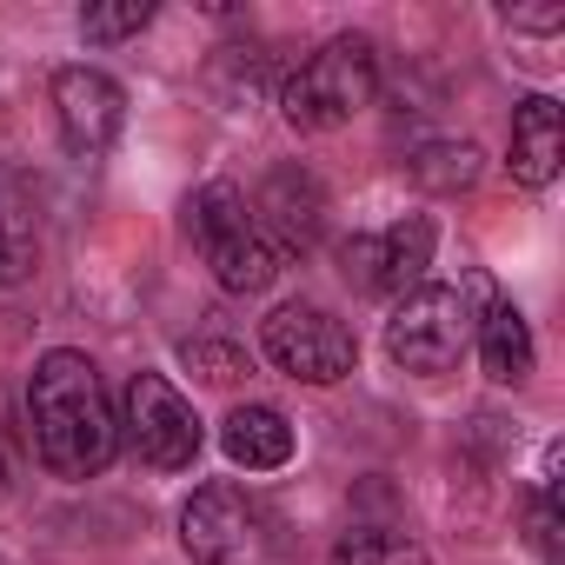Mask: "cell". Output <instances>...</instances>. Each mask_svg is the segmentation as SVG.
<instances>
[{"mask_svg":"<svg viewBox=\"0 0 565 565\" xmlns=\"http://www.w3.org/2000/svg\"><path fill=\"white\" fill-rule=\"evenodd\" d=\"M28 433L34 452L54 479H94L114 446H120V419L107 406V386L94 373L87 353H47L28 380Z\"/></svg>","mask_w":565,"mask_h":565,"instance_id":"6da1fadb","label":"cell"},{"mask_svg":"<svg viewBox=\"0 0 565 565\" xmlns=\"http://www.w3.org/2000/svg\"><path fill=\"white\" fill-rule=\"evenodd\" d=\"M373 94H380L373 41L340 34V41H327L320 54H307L287 74V87H279V114H287V127H300V134H333L360 107H373Z\"/></svg>","mask_w":565,"mask_h":565,"instance_id":"7a4b0ae2","label":"cell"},{"mask_svg":"<svg viewBox=\"0 0 565 565\" xmlns=\"http://www.w3.org/2000/svg\"><path fill=\"white\" fill-rule=\"evenodd\" d=\"M186 233H193L200 259L213 266V279H220L226 294H266V287H273L279 259H273V246L259 239L253 206H246L239 186H226V180L200 186V193L186 200Z\"/></svg>","mask_w":565,"mask_h":565,"instance_id":"3957f363","label":"cell"},{"mask_svg":"<svg viewBox=\"0 0 565 565\" xmlns=\"http://www.w3.org/2000/svg\"><path fill=\"white\" fill-rule=\"evenodd\" d=\"M259 347H266V360L287 373V380H307V386H333V380H347V373L360 366L353 327L333 320L327 307H300V300L279 307V313L266 320Z\"/></svg>","mask_w":565,"mask_h":565,"instance_id":"277c9868","label":"cell"},{"mask_svg":"<svg viewBox=\"0 0 565 565\" xmlns=\"http://www.w3.org/2000/svg\"><path fill=\"white\" fill-rule=\"evenodd\" d=\"M466 340H472V300H466V287H419L386 320V353L406 373H446L466 353Z\"/></svg>","mask_w":565,"mask_h":565,"instance_id":"5b68a950","label":"cell"},{"mask_svg":"<svg viewBox=\"0 0 565 565\" xmlns=\"http://www.w3.org/2000/svg\"><path fill=\"white\" fill-rule=\"evenodd\" d=\"M127 439L147 466L180 472L200 459V419L193 406L167 386V373H134L127 380Z\"/></svg>","mask_w":565,"mask_h":565,"instance_id":"8992f818","label":"cell"},{"mask_svg":"<svg viewBox=\"0 0 565 565\" xmlns=\"http://www.w3.org/2000/svg\"><path fill=\"white\" fill-rule=\"evenodd\" d=\"M246 206H253V226H259V239L273 246V259H294V253H313V246H320L327 193H320V180H313L307 167H273Z\"/></svg>","mask_w":565,"mask_h":565,"instance_id":"52a82bcc","label":"cell"},{"mask_svg":"<svg viewBox=\"0 0 565 565\" xmlns=\"http://www.w3.org/2000/svg\"><path fill=\"white\" fill-rule=\"evenodd\" d=\"M340 259H347L353 287L406 300V294H419V279L433 266V220H399L386 233H360V239L340 246Z\"/></svg>","mask_w":565,"mask_h":565,"instance_id":"ba28073f","label":"cell"},{"mask_svg":"<svg viewBox=\"0 0 565 565\" xmlns=\"http://www.w3.org/2000/svg\"><path fill=\"white\" fill-rule=\"evenodd\" d=\"M54 120H61V140L67 153L94 160L120 140V120H127V94L100 74V67H61L54 74Z\"/></svg>","mask_w":565,"mask_h":565,"instance_id":"9c48e42d","label":"cell"},{"mask_svg":"<svg viewBox=\"0 0 565 565\" xmlns=\"http://www.w3.org/2000/svg\"><path fill=\"white\" fill-rule=\"evenodd\" d=\"M246 525H253V512H246L239 486H226V479L200 486V492L180 505V545H186V558H200V565H226V558L246 545Z\"/></svg>","mask_w":565,"mask_h":565,"instance_id":"30bf717a","label":"cell"},{"mask_svg":"<svg viewBox=\"0 0 565 565\" xmlns=\"http://www.w3.org/2000/svg\"><path fill=\"white\" fill-rule=\"evenodd\" d=\"M565 160V120L552 94H532L512 107V180L519 186H552Z\"/></svg>","mask_w":565,"mask_h":565,"instance_id":"8fae6325","label":"cell"},{"mask_svg":"<svg viewBox=\"0 0 565 565\" xmlns=\"http://www.w3.org/2000/svg\"><path fill=\"white\" fill-rule=\"evenodd\" d=\"M220 446L233 466L246 472H273V466H287L294 459V426L279 406H233L226 426H220Z\"/></svg>","mask_w":565,"mask_h":565,"instance_id":"7c38bea8","label":"cell"},{"mask_svg":"<svg viewBox=\"0 0 565 565\" xmlns=\"http://www.w3.org/2000/svg\"><path fill=\"white\" fill-rule=\"evenodd\" d=\"M479 366H486V380H499V386L532 380V327H525L519 307L499 300V307L479 320Z\"/></svg>","mask_w":565,"mask_h":565,"instance_id":"4fadbf2b","label":"cell"},{"mask_svg":"<svg viewBox=\"0 0 565 565\" xmlns=\"http://www.w3.org/2000/svg\"><path fill=\"white\" fill-rule=\"evenodd\" d=\"M413 180L433 186V193H466L479 180V147L472 140H433L413 153Z\"/></svg>","mask_w":565,"mask_h":565,"instance_id":"5bb4252c","label":"cell"},{"mask_svg":"<svg viewBox=\"0 0 565 565\" xmlns=\"http://www.w3.org/2000/svg\"><path fill=\"white\" fill-rule=\"evenodd\" d=\"M333 565H426V552H419L406 532H386V525H353V532L333 545Z\"/></svg>","mask_w":565,"mask_h":565,"instance_id":"9a60e30c","label":"cell"},{"mask_svg":"<svg viewBox=\"0 0 565 565\" xmlns=\"http://www.w3.org/2000/svg\"><path fill=\"white\" fill-rule=\"evenodd\" d=\"M34 259H41V239H34L28 206L0 193V287H21V279L34 273Z\"/></svg>","mask_w":565,"mask_h":565,"instance_id":"2e32d148","label":"cell"},{"mask_svg":"<svg viewBox=\"0 0 565 565\" xmlns=\"http://www.w3.org/2000/svg\"><path fill=\"white\" fill-rule=\"evenodd\" d=\"M147 21H153L147 0H127V8H87V14H81V34H87V41H127V34H140Z\"/></svg>","mask_w":565,"mask_h":565,"instance_id":"e0dca14e","label":"cell"},{"mask_svg":"<svg viewBox=\"0 0 565 565\" xmlns=\"http://www.w3.org/2000/svg\"><path fill=\"white\" fill-rule=\"evenodd\" d=\"M525 532H532V552L545 558V565H558V486L545 479L539 492H532V512H525Z\"/></svg>","mask_w":565,"mask_h":565,"instance_id":"ac0fdd59","label":"cell"},{"mask_svg":"<svg viewBox=\"0 0 565 565\" xmlns=\"http://www.w3.org/2000/svg\"><path fill=\"white\" fill-rule=\"evenodd\" d=\"M186 366H200L213 386L246 380V353H239V347H220V340H186Z\"/></svg>","mask_w":565,"mask_h":565,"instance_id":"d6986e66","label":"cell"},{"mask_svg":"<svg viewBox=\"0 0 565 565\" xmlns=\"http://www.w3.org/2000/svg\"><path fill=\"white\" fill-rule=\"evenodd\" d=\"M505 21L525 28V34H558L565 28V8H558V0H552V8H505Z\"/></svg>","mask_w":565,"mask_h":565,"instance_id":"ffe728a7","label":"cell"}]
</instances>
